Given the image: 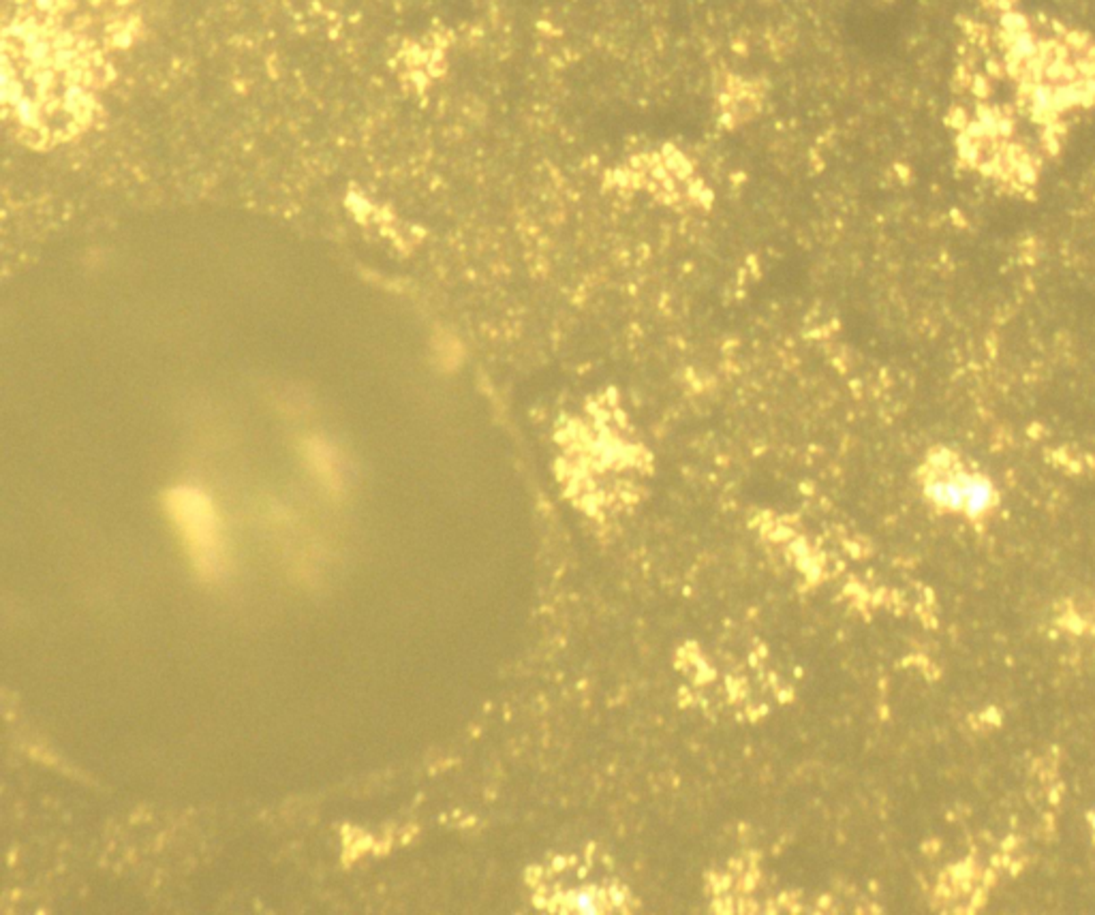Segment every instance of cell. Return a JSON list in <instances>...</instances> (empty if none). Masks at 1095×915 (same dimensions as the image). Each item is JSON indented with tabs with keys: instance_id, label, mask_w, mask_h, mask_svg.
Returning a JSON list of instances; mask_svg holds the SVG:
<instances>
[{
	"instance_id": "1",
	"label": "cell",
	"mask_w": 1095,
	"mask_h": 915,
	"mask_svg": "<svg viewBox=\"0 0 1095 915\" xmlns=\"http://www.w3.org/2000/svg\"><path fill=\"white\" fill-rule=\"evenodd\" d=\"M15 21L4 41V114L21 140L49 146L84 131L95 112L90 49L54 20Z\"/></svg>"
},
{
	"instance_id": "2",
	"label": "cell",
	"mask_w": 1095,
	"mask_h": 915,
	"mask_svg": "<svg viewBox=\"0 0 1095 915\" xmlns=\"http://www.w3.org/2000/svg\"><path fill=\"white\" fill-rule=\"evenodd\" d=\"M527 885L538 911L546 913H636L642 902L616 873L610 860L597 858L589 847L587 858L556 856L548 864L527 870Z\"/></svg>"
},
{
	"instance_id": "3",
	"label": "cell",
	"mask_w": 1095,
	"mask_h": 915,
	"mask_svg": "<svg viewBox=\"0 0 1095 915\" xmlns=\"http://www.w3.org/2000/svg\"><path fill=\"white\" fill-rule=\"evenodd\" d=\"M167 509L197 572L208 580L221 578L227 567V552L221 520L210 498L197 487H176L167 495Z\"/></svg>"
},
{
	"instance_id": "4",
	"label": "cell",
	"mask_w": 1095,
	"mask_h": 915,
	"mask_svg": "<svg viewBox=\"0 0 1095 915\" xmlns=\"http://www.w3.org/2000/svg\"><path fill=\"white\" fill-rule=\"evenodd\" d=\"M927 492L935 503L969 516H980L993 503V487L984 478L961 469H939L929 475Z\"/></svg>"
},
{
	"instance_id": "5",
	"label": "cell",
	"mask_w": 1095,
	"mask_h": 915,
	"mask_svg": "<svg viewBox=\"0 0 1095 915\" xmlns=\"http://www.w3.org/2000/svg\"><path fill=\"white\" fill-rule=\"evenodd\" d=\"M309 460L315 475L323 484L330 487L341 486V464H338L336 453L327 447V443L313 441L309 445Z\"/></svg>"
}]
</instances>
